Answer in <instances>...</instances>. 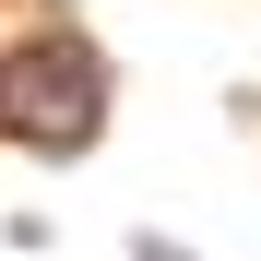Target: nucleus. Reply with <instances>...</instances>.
<instances>
[{
  "label": "nucleus",
  "mask_w": 261,
  "mask_h": 261,
  "mask_svg": "<svg viewBox=\"0 0 261 261\" xmlns=\"http://www.w3.org/2000/svg\"><path fill=\"white\" fill-rule=\"evenodd\" d=\"M107 130V60H95V36H24V48H0V143H24V154H83Z\"/></svg>",
  "instance_id": "nucleus-1"
}]
</instances>
